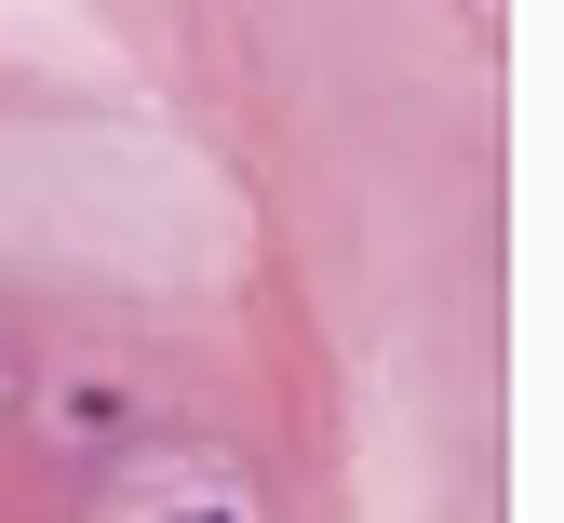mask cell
Returning <instances> with one entry per match:
<instances>
[{
	"instance_id": "obj_1",
	"label": "cell",
	"mask_w": 564,
	"mask_h": 523,
	"mask_svg": "<svg viewBox=\"0 0 564 523\" xmlns=\"http://www.w3.org/2000/svg\"><path fill=\"white\" fill-rule=\"evenodd\" d=\"M175 523H229V510H175Z\"/></svg>"
}]
</instances>
